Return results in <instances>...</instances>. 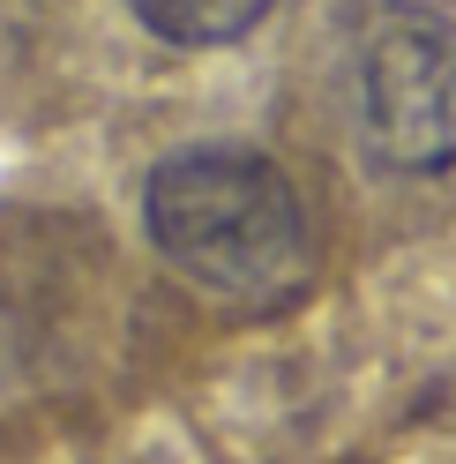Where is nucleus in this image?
Instances as JSON below:
<instances>
[{
  "label": "nucleus",
  "mask_w": 456,
  "mask_h": 464,
  "mask_svg": "<svg viewBox=\"0 0 456 464\" xmlns=\"http://www.w3.org/2000/svg\"><path fill=\"white\" fill-rule=\"evenodd\" d=\"M142 232L187 285L233 307H284L315 270L307 195L247 142H187L142 180Z\"/></svg>",
  "instance_id": "nucleus-1"
},
{
  "label": "nucleus",
  "mask_w": 456,
  "mask_h": 464,
  "mask_svg": "<svg viewBox=\"0 0 456 464\" xmlns=\"http://www.w3.org/2000/svg\"><path fill=\"white\" fill-rule=\"evenodd\" d=\"M359 128L389 172H456V15L389 0L366 23Z\"/></svg>",
  "instance_id": "nucleus-2"
},
{
  "label": "nucleus",
  "mask_w": 456,
  "mask_h": 464,
  "mask_svg": "<svg viewBox=\"0 0 456 464\" xmlns=\"http://www.w3.org/2000/svg\"><path fill=\"white\" fill-rule=\"evenodd\" d=\"M135 23L150 31L157 45H180V53H217V45H240L270 23L277 0H128Z\"/></svg>",
  "instance_id": "nucleus-3"
}]
</instances>
